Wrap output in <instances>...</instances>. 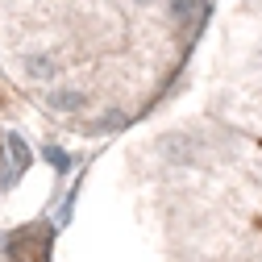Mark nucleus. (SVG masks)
<instances>
[{
    "instance_id": "nucleus-2",
    "label": "nucleus",
    "mask_w": 262,
    "mask_h": 262,
    "mask_svg": "<svg viewBox=\"0 0 262 262\" xmlns=\"http://www.w3.org/2000/svg\"><path fill=\"white\" fill-rule=\"evenodd\" d=\"M46 100H50V108H58V113H79V108H83V92H75V88H62V83H54Z\"/></svg>"
},
{
    "instance_id": "nucleus-3",
    "label": "nucleus",
    "mask_w": 262,
    "mask_h": 262,
    "mask_svg": "<svg viewBox=\"0 0 262 262\" xmlns=\"http://www.w3.org/2000/svg\"><path fill=\"white\" fill-rule=\"evenodd\" d=\"M195 9V0H171V13L175 17H183V13H191Z\"/></svg>"
},
{
    "instance_id": "nucleus-1",
    "label": "nucleus",
    "mask_w": 262,
    "mask_h": 262,
    "mask_svg": "<svg viewBox=\"0 0 262 262\" xmlns=\"http://www.w3.org/2000/svg\"><path fill=\"white\" fill-rule=\"evenodd\" d=\"M21 67H25V75H29V79H38V83L58 79V62H54L50 54H25V58H21Z\"/></svg>"
}]
</instances>
